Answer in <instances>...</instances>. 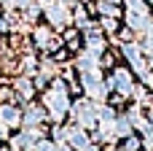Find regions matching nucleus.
Returning a JSON list of instances; mask_svg holds the SVG:
<instances>
[{"instance_id": "1", "label": "nucleus", "mask_w": 153, "mask_h": 151, "mask_svg": "<svg viewBox=\"0 0 153 151\" xmlns=\"http://www.w3.org/2000/svg\"><path fill=\"white\" fill-rule=\"evenodd\" d=\"M46 105L51 108V113H54V116H62V111H67V92H65V86H62V84H56V86H54V92H48V95H46Z\"/></svg>"}, {"instance_id": "2", "label": "nucleus", "mask_w": 153, "mask_h": 151, "mask_svg": "<svg viewBox=\"0 0 153 151\" xmlns=\"http://www.w3.org/2000/svg\"><path fill=\"white\" fill-rule=\"evenodd\" d=\"M110 86H118L124 95L132 92V78H129V73H126V70H118V73L113 76V81H110Z\"/></svg>"}, {"instance_id": "3", "label": "nucleus", "mask_w": 153, "mask_h": 151, "mask_svg": "<svg viewBox=\"0 0 153 151\" xmlns=\"http://www.w3.org/2000/svg\"><path fill=\"white\" fill-rule=\"evenodd\" d=\"M46 14H48V19H51L54 24H62V22H65V8H62L59 3H46Z\"/></svg>"}, {"instance_id": "4", "label": "nucleus", "mask_w": 153, "mask_h": 151, "mask_svg": "<svg viewBox=\"0 0 153 151\" xmlns=\"http://www.w3.org/2000/svg\"><path fill=\"white\" fill-rule=\"evenodd\" d=\"M0 119H3L5 124H16V122H19V113H16V108L5 105V108H0Z\"/></svg>"}, {"instance_id": "5", "label": "nucleus", "mask_w": 153, "mask_h": 151, "mask_svg": "<svg viewBox=\"0 0 153 151\" xmlns=\"http://www.w3.org/2000/svg\"><path fill=\"white\" fill-rule=\"evenodd\" d=\"M75 111H78V116H81V122H83V124H94V119H97V116H94V108H86V105H78Z\"/></svg>"}, {"instance_id": "6", "label": "nucleus", "mask_w": 153, "mask_h": 151, "mask_svg": "<svg viewBox=\"0 0 153 151\" xmlns=\"http://www.w3.org/2000/svg\"><path fill=\"white\" fill-rule=\"evenodd\" d=\"M40 116H43V113H40L38 108H32V111H27V122H30V124H35V122H38Z\"/></svg>"}, {"instance_id": "7", "label": "nucleus", "mask_w": 153, "mask_h": 151, "mask_svg": "<svg viewBox=\"0 0 153 151\" xmlns=\"http://www.w3.org/2000/svg\"><path fill=\"white\" fill-rule=\"evenodd\" d=\"M19 89H22V95H30V84L27 81H19Z\"/></svg>"}, {"instance_id": "8", "label": "nucleus", "mask_w": 153, "mask_h": 151, "mask_svg": "<svg viewBox=\"0 0 153 151\" xmlns=\"http://www.w3.org/2000/svg\"><path fill=\"white\" fill-rule=\"evenodd\" d=\"M16 3H30V0H5V5H16Z\"/></svg>"}, {"instance_id": "9", "label": "nucleus", "mask_w": 153, "mask_h": 151, "mask_svg": "<svg viewBox=\"0 0 153 151\" xmlns=\"http://www.w3.org/2000/svg\"><path fill=\"white\" fill-rule=\"evenodd\" d=\"M38 151H54V149H51V146H40Z\"/></svg>"}, {"instance_id": "10", "label": "nucleus", "mask_w": 153, "mask_h": 151, "mask_svg": "<svg viewBox=\"0 0 153 151\" xmlns=\"http://www.w3.org/2000/svg\"><path fill=\"white\" fill-rule=\"evenodd\" d=\"M3 27H5V24H3V22H0V30H3Z\"/></svg>"}, {"instance_id": "11", "label": "nucleus", "mask_w": 153, "mask_h": 151, "mask_svg": "<svg viewBox=\"0 0 153 151\" xmlns=\"http://www.w3.org/2000/svg\"><path fill=\"white\" fill-rule=\"evenodd\" d=\"M113 3H116V0H113Z\"/></svg>"}]
</instances>
